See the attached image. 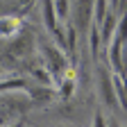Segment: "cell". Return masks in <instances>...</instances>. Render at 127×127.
<instances>
[{
  "label": "cell",
  "instance_id": "obj_10",
  "mask_svg": "<svg viewBox=\"0 0 127 127\" xmlns=\"http://www.w3.org/2000/svg\"><path fill=\"white\" fill-rule=\"evenodd\" d=\"M93 127H109V123L104 120V116L100 114V111H98V114L93 116Z\"/></svg>",
  "mask_w": 127,
  "mask_h": 127
},
{
  "label": "cell",
  "instance_id": "obj_12",
  "mask_svg": "<svg viewBox=\"0 0 127 127\" xmlns=\"http://www.w3.org/2000/svg\"><path fill=\"white\" fill-rule=\"evenodd\" d=\"M0 73H2V70H0Z\"/></svg>",
  "mask_w": 127,
  "mask_h": 127
},
{
  "label": "cell",
  "instance_id": "obj_3",
  "mask_svg": "<svg viewBox=\"0 0 127 127\" xmlns=\"http://www.w3.org/2000/svg\"><path fill=\"white\" fill-rule=\"evenodd\" d=\"M93 7H95V0H75L73 2V25L79 34H89L91 32Z\"/></svg>",
  "mask_w": 127,
  "mask_h": 127
},
{
  "label": "cell",
  "instance_id": "obj_8",
  "mask_svg": "<svg viewBox=\"0 0 127 127\" xmlns=\"http://www.w3.org/2000/svg\"><path fill=\"white\" fill-rule=\"evenodd\" d=\"M55 11H57L61 23H68V16L73 11V2L70 0H55Z\"/></svg>",
  "mask_w": 127,
  "mask_h": 127
},
{
  "label": "cell",
  "instance_id": "obj_9",
  "mask_svg": "<svg viewBox=\"0 0 127 127\" xmlns=\"http://www.w3.org/2000/svg\"><path fill=\"white\" fill-rule=\"evenodd\" d=\"M25 82L23 79H9V82H0V91H14V89H23Z\"/></svg>",
  "mask_w": 127,
  "mask_h": 127
},
{
  "label": "cell",
  "instance_id": "obj_6",
  "mask_svg": "<svg viewBox=\"0 0 127 127\" xmlns=\"http://www.w3.org/2000/svg\"><path fill=\"white\" fill-rule=\"evenodd\" d=\"M75 86H77V73H75V68H68L66 73L61 75V79L57 82V91L61 93L64 100H68V98H73Z\"/></svg>",
  "mask_w": 127,
  "mask_h": 127
},
{
  "label": "cell",
  "instance_id": "obj_5",
  "mask_svg": "<svg viewBox=\"0 0 127 127\" xmlns=\"http://www.w3.org/2000/svg\"><path fill=\"white\" fill-rule=\"evenodd\" d=\"M23 32V21L14 14L0 16V39L2 41H11L14 36H18Z\"/></svg>",
  "mask_w": 127,
  "mask_h": 127
},
{
  "label": "cell",
  "instance_id": "obj_7",
  "mask_svg": "<svg viewBox=\"0 0 127 127\" xmlns=\"http://www.w3.org/2000/svg\"><path fill=\"white\" fill-rule=\"evenodd\" d=\"M109 0H95V7H93V25H100L104 21V16L109 11Z\"/></svg>",
  "mask_w": 127,
  "mask_h": 127
},
{
  "label": "cell",
  "instance_id": "obj_4",
  "mask_svg": "<svg viewBox=\"0 0 127 127\" xmlns=\"http://www.w3.org/2000/svg\"><path fill=\"white\" fill-rule=\"evenodd\" d=\"M34 48H36L34 34H32V32H21V34L14 36L11 43L7 45V55H11L14 59H27V57L34 55Z\"/></svg>",
  "mask_w": 127,
  "mask_h": 127
},
{
  "label": "cell",
  "instance_id": "obj_2",
  "mask_svg": "<svg viewBox=\"0 0 127 127\" xmlns=\"http://www.w3.org/2000/svg\"><path fill=\"white\" fill-rule=\"evenodd\" d=\"M98 89H100V98L102 102L116 111L120 109V102H118V93H116V73L111 66H100L98 68Z\"/></svg>",
  "mask_w": 127,
  "mask_h": 127
},
{
  "label": "cell",
  "instance_id": "obj_1",
  "mask_svg": "<svg viewBox=\"0 0 127 127\" xmlns=\"http://www.w3.org/2000/svg\"><path fill=\"white\" fill-rule=\"evenodd\" d=\"M41 61L45 64V68L52 73L55 84L61 79V75L70 68V66H68V55H64L61 48H57V45H52V43H43V45H41Z\"/></svg>",
  "mask_w": 127,
  "mask_h": 127
},
{
  "label": "cell",
  "instance_id": "obj_11",
  "mask_svg": "<svg viewBox=\"0 0 127 127\" xmlns=\"http://www.w3.org/2000/svg\"><path fill=\"white\" fill-rule=\"evenodd\" d=\"M11 127H21V125H11Z\"/></svg>",
  "mask_w": 127,
  "mask_h": 127
}]
</instances>
